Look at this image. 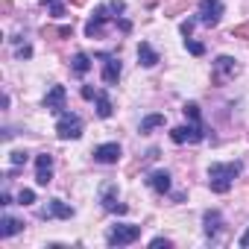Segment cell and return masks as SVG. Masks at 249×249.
<instances>
[{
    "label": "cell",
    "instance_id": "6da1fadb",
    "mask_svg": "<svg viewBox=\"0 0 249 249\" xmlns=\"http://www.w3.org/2000/svg\"><path fill=\"white\" fill-rule=\"evenodd\" d=\"M237 176H240V161H229V164L214 161L208 167V185H211L214 194H229Z\"/></svg>",
    "mask_w": 249,
    "mask_h": 249
},
{
    "label": "cell",
    "instance_id": "7a4b0ae2",
    "mask_svg": "<svg viewBox=\"0 0 249 249\" xmlns=\"http://www.w3.org/2000/svg\"><path fill=\"white\" fill-rule=\"evenodd\" d=\"M56 135L62 141H76L82 135V120L79 114H71V111H62L59 114V123H56Z\"/></svg>",
    "mask_w": 249,
    "mask_h": 249
},
{
    "label": "cell",
    "instance_id": "3957f363",
    "mask_svg": "<svg viewBox=\"0 0 249 249\" xmlns=\"http://www.w3.org/2000/svg\"><path fill=\"white\" fill-rule=\"evenodd\" d=\"M141 237V226H129V223H123V226H114L106 237L108 246H129Z\"/></svg>",
    "mask_w": 249,
    "mask_h": 249
},
{
    "label": "cell",
    "instance_id": "277c9868",
    "mask_svg": "<svg viewBox=\"0 0 249 249\" xmlns=\"http://www.w3.org/2000/svg\"><path fill=\"white\" fill-rule=\"evenodd\" d=\"M170 138L173 144H199L205 138V129H202V123H185V126L170 129Z\"/></svg>",
    "mask_w": 249,
    "mask_h": 249
},
{
    "label": "cell",
    "instance_id": "5b68a950",
    "mask_svg": "<svg viewBox=\"0 0 249 249\" xmlns=\"http://www.w3.org/2000/svg\"><path fill=\"white\" fill-rule=\"evenodd\" d=\"M240 73V65H237V59H231V56H217L214 59V82L217 85H223L226 79H234Z\"/></svg>",
    "mask_w": 249,
    "mask_h": 249
},
{
    "label": "cell",
    "instance_id": "8992f818",
    "mask_svg": "<svg viewBox=\"0 0 249 249\" xmlns=\"http://www.w3.org/2000/svg\"><path fill=\"white\" fill-rule=\"evenodd\" d=\"M100 202H103V208L111 211V214H126V211H129V205L117 202V185H114V182H106V185H103V191H100Z\"/></svg>",
    "mask_w": 249,
    "mask_h": 249
},
{
    "label": "cell",
    "instance_id": "52a82bcc",
    "mask_svg": "<svg viewBox=\"0 0 249 249\" xmlns=\"http://www.w3.org/2000/svg\"><path fill=\"white\" fill-rule=\"evenodd\" d=\"M220 15H223V3L220 0H199V24L205 27H217L220 24Z\"/></svg>",
    "mask_w": 249,
    "mask_h": 249
},
{
    "label": "cell",
    "instance_id": "ba28073f",
    "mask_svg": "<svg viewBox=\"0 0 249 249\" xmlns=\"http://www.w3.org/2000/svg\"><path fill=\"white\" fill-rule=\"evenodd\" d=\"M108 12H111L108 6H97V9H94V18L85 24V36H88V38H97V36L103 33V27L114 18V15H108Z\"/></svg>",
    "mask_w": 249,
    "mask_h": 249
},
{
    "label": "cell",
    "instance_id": "9c48e42d",
    "mask_svg": "<svg viewBox=\"0 0 249 249\" xmlns=\"http://www.w3.org/2000/svg\"><path fill=\"white\" fill-rule=\"evenodd\" d=\"M36 182H38L41 188H47V185L53 182V156H50V153H41V156L36 159Z\"/></svg>",
    "mask_w": 249,
    "mask_h": 249
},
{
    "label": "cell",
    "instance_id": "30bf717a",
    "mask_svg": "<svg viewBox=\"0 0 249 249\" xmlns=\"http://www.w3.org/2000/svg\"><path fill=\"white\" fill-rule=\"evenodd\" d=\"M65 97H68L65 85H53V88L47 91V97H44V108L53 111V114H62V111H65Z\"/></svg>",
    "mask_w": 249,
    "mask_h": 249
},
{
    "label": "cell",
    "instance_id": "8fae6325",
    "mask_svg": "<svg viewBox=\"0 0 249 249\" xmlns=\"http://www.w3.org/2000/svg\"><path fill=\"white\" fill-rule=\"evenodd\" d=\"M41 217H44V220H53V217L71 220V217H73V208H71L68 202H62V199H50V202L41 208Z\"/></svg>",
    "mask_w": 249,
    "mask_h": 249
},
{
    "label": "cell",
    "instance_id": "7c38bea8",
    "mask_svg": "<svg viewBox=\"0 0 249 249\" xmlns=\"http://www.w3.org/2000/svg\"><path fill=\"white\" fill-rule=\"evenodd\" d=\"M103 59V82L106 85H114L120 79V59L117 56H108V53H100Z\"/></svg>",
    "mask_w": 249,
    "mask_h": 249
},
{
    "label": "cell",
    "instance_id": "4fadbf2b",
    "mask_svg": "<svg viewBox=\"0 0 249 249\" xmlns=\"http://www.w3.org/2000/svg\"><path fill=\"white\" fill-rule=\"evenodd\" d=\"M117 159H120V144H100L94 150L97 164H117Z\"/></svg>",
    "mask_w": 249,
    "mask_h": 249
},
{
    "label": "cell",
    "instance_id": "5bb4252c",
    "mask_svg": "<svg viewBox=\"0 0 249 249\" xmlns=\"http://www.w3.org/2000/svg\"><path fill=\"white\" fill-rule=\"evenodd\" d=\"M147 182H150V188H153L156 194H167V191H170V173H167V170H153Z\"/></svg>",
    "mask_w": 249,
    "mask_h": 249
},
{
    "label": "cell",
    "instance_id": "9a60e30c",
    "mask_svg": "<svg viewBox=\"0 0 249 249\" xmlns=\"http://www.w3.org/2000/svg\"><path fill=\"white\" fill-rule=\"evenodd\" d=\"M138 65H144V68H156V65H159V53H156L147 41L138 44Z\"/></svg>",
    "mask_w": 249,
    "mask_h": 249
},
{
    "label": "cell",
    "instance_id": "2e32d148",
    "mask_svg": "<svg viewBox=\"0 0 249 249\" xmlns=\"http://www.w3.org/2000/svg\"><path fill=\"white\" fill-rule=\"evenodd\" d=\"M202 223H205V234H208V237H217V231L223 229L220 211H205V214H202Z\"/></svg>",
    "mask_w": 249,
    "mask_h": 249
},
{
    "label": "cell",
    "instance_id": "e0dca14e",
    "mask_svg": "<svg viewBox=\"0 0 249 249\" xmlns=\"http://www.w3.org/2000/svg\"><path fill=\"white\" fill-rule=\"evenodd\" d=\"M18 231H24L21 220H15V217H3V220H0V237H12Z\"/></svg>",
    "mask_w": 249,
    "mask_h": 249
},
{
    "label": "cell",
    "instance_id": "ac0fdd59",
    "mask_svg": "<svg viewBox=\"0 0 249 249\" xmlns=\"http://www.w3.org/2000/svg\"><path fill=\"white\" fill-rule=\"evenodd\" d=\"M94 100H97V114H100V117H111V114H114V106H111V100H108L106 91H97Z\"/></svg>",
    "mask_w": 249,
    "mask_h": 249
},
{
    "label": "cell",
    "instance_id": "d6986e66",
    "mask_svg": "<svg viewBox=\"0 0 249 249\" xmlns=\"http://www.w3.org/2000/svg\"><path fill=\"white\" fill-rule=\"evenodd\" d=\"M71 71H73L76 76H85V73L91 71V59H88L85 53H76V56H73V62H71Z\"/></svg>",
    "mask_w": 249,
    "mask_h": 249
},
{
    "label": "cell",
    "instance_id": "ffe728a7",
    "mask_svg": "<svg viewBox=\"0 0 249 249\" xmlns=\"http://www.w3.org/2000/svg\"><path fill=\"white\" fill-rule=\"evenodd\" d=\"M159 126H164V114H147L141 120V135H147V132H153Z\"/></svg>",
    "mask_w": 249,
    "mask_h": 249
},
{
    "label": "cell",
    "instance_id": "44dd1931",
    "mask_svg": "<svg viewBox=\"0 0 249 249\" xmlns=\"http://www.w3.org/2000/svg\"><path fill=\"white\" fill-rule=\"evenodd\" d=\"M182 111H185V117H188L191 123H202V114H199V106H196V103H185Z\"/></svg>",
    "mask_w": 249,
    "mask_h": 249
},
{
    "label": "cell",
    "instance_id": "7402d4cb",
    "mask_svg": "<svg viewBox=\"0 0 249 249\" xmlns=\"http://www.w3.org/2000/svg\"><path fill=\"white\" fill-rule=\"evenodd\" d=\"M44 6H50L53 18H65V6H62V0H41Z\"/></svg>",
    "mask_w": 249,
    "mask_h": 249
},
{
    "label": "cell",
    "instance_id": "603a6c76",
    "mask_svg": "<svg viewBox=\"0 0 249 249\" xmlns=\"http://www.w3.org/2000/svg\"><path fill=\"white\" fill-rule=\"evenodd\" d=\"M185 47H188V53H194V56H205V44H199V41H194V38H185Z\"/></svg>",
    "mask_w": 249,
    "mask_h": 249
},
{
    "label": "cell",
    "instance_id": "cb8c5ba5",
    "mask_svg": "<svg viewBox=\"0 0 249 249\" xmlns=\"http://www.w3.org/2000/svg\"><path fill=\"white\" fill-rule=\"evenodd\" d=\"M33 202H36V191H30V188L18 191V205H33Z\"/></svg>",
    "mask_w": 249,
    "mask_h": 249
},
{
    "label": "cell",
    "instance_id": "d4e9b609",
    "mask_svg": "<svg viewBox=\"0 0 249 249\" xmlns=\"http://www.w3.org/2000/svg\"><path fill=\"white\" fill-rule=\"evenodd\" d=\"M71 33H73L71 27H59V30L47 27V30H44V36H56V38H71Z\"/></svg>",
    "mask_w": 249,
    "mask_h": 249
},
{
    "label": "cell",
    "instance_id": "484cf974",
    "mask_svg": "<svg viewBox=\"0 0 249 249\" xmlns=\"http://www.w3.org/2000/svg\"><path fill=\"white\" fill-rule=\"evenodd\" d=\"M27 159H30V156H27L24 150H15V153H12V164H15V167H21V164H27Z\"/></svg>",
    "mask_w": 249,
    "mask_h": 249
},
{
    "label": "cell",
    "instance_id": "4316f807",
    "mask_svg": "<svg viewBox=\"0 0 249 249\" xmlns=\"http://www.w3.org/2000/svg\"><path fill=\"white\" fill-rule=\"evenodd\" d=\"M231 36H234V38H249V24H243V27H234V30H231Z\"/></svg>",
    "mask_w": 249,
    "mask_h": 249
},
{
    "label": "cell",
    "instance_id": "83f0119b",
    "mask_svg": "<svg viewBox=\"0 0 249 249\" xmlns=\"http://www.w3.org/2000/svg\"><path fill=\"white\" fill-rule=\"evenodd\" d=\"M194 24H196V21H185V24H182V27H179V30H182V36H185V38H191V33H194Z\"/></svg>",
    "mask_w": 249,
    "mask_h": 249
},
{
    "label": "cell",
    "instance_id": "f1b7e54d",
    "mask_svg": "<svg viewBox=\"0 0 249 249\" xmlns=\"http://www.w3.org/2000/svg\"><path fill=\"white\" fill-rule=\"evenodd\" d=\"M150 246H153V249H159V246H164V249H167V246H170V240H167V237H153V240H150Z\"/></svg>",
    "mask_w": 249,
    "mask_h": 249
},
{
    "label": "cell",
    "instance_id": "f546056e",
    "mask_svg": "<svg viewBox=\"0 0 249 249\" xmlns=\"http://www.w3.org/2000/svg\"><path fill=\"white\" fill-rule=\"evenodd\" d=\"M108 9H111V12H123V9H126V3H123V0H111Z\"/></svg>",
    "mask_w": 249,
    "mask_h": 249
},
{
    "label": "cell",
    "instance_id": "4dcf8cb0",
    "mask_svg": "<svg viewBox=\"0 0 249 249\" xmlns=\"http://www.w3.org/2000/svg\"><path fill=\"white\" fill-rule=\"evenodd\" d=\"M30 56H33V47H30V44L18 47V59H30Z\"/></svg>",
    "mask_w": 249,
    "mask_h": 249
},
{
    "label": "cell",
    "instance_id": "1f68e13d",
    "mask_svg": "<svg viewBox=\"0 0 249 249\" xmlns=\"http://www.w3.org/2000/svg\"><path fill=\"white\" fill-rule=\"evenodd\" d=\"M82 97H85V100H94V97H97V91H94L91 85H85V88H82Z\"/></svg>",
    "mask_w": 249,
    "mask_h": 249
},
{
    "label": "cell",
    "instance_id": "d6a6232c",
    "mask_svg": "<svg viewBox=\"0 0 249 249\" xmlns=\"http://www.w3.org/2000/svg\"><path fill=\"white\" fill-rule=\"evenodd\" d=\"M240 246H243V249H246V246H249V229H246V231H243V237H240Z\"/></svg>",
    "mask_w": 249,
    "mask_h": 249
},
{
    "label": "cell",
    "instance_id": "836d02e7",
    "mask_svg": "<svg viewBox=\"0 0 249 249\" xmlns=\"http://www.w3.org/2000/svg\"><path fill=\"white\" fill-rule=\"evenodd\" d=\"M71 3H73V6H82V3H85V0H71Z\"/></svg>",
    "mask_w": 249,
    "mask_h": 249
}]
</instances>
